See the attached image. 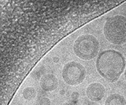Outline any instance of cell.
I'll return each instance as SVG.
<instances>
[{
  "label": "cell",
  "instance_id": "1",
  "mask_svg": "<svg viewBox=\"0 0 126 105\" xmlns=\"http://www.w3.org/2000/svg\"><path fill=\"white\" fill-rule=\"evenodd\" d=\"M125 58L116 50H103L97 56L96 68L102 77L109 82H115L125 70Z\"/></svg>",
  "mask_w": 126,
  "mask_h": 105
},
{
  "label": "cell",
  "instance_id": "2",
  "mask_svg": "<svg viewBox=\"0 0 126 105\" xmlns=\"http://www.w3.org/2000/svg\"><path fill=\"white\" fill-rule=\"evenodd\" d=\"M103 34L110 43L123 45L126 43V17L115 15L109 18L104 24Z\"/></svg>",
  "mask_w": 126,
  "mask_h": 105
},
{
  "label": "cell",
  "instance_id": "3",
  "mask_svg": "<svg viewBox=\"0 0 126 105\" xmlns=\"http://www.w3.org/2000/svg\"><path fill=\"white\" fill-rule=\"evenodd\" d=\"M99 41L92 35H82L75 40L73 50L77 56L82 60H92L98 54Z\"/></svg>",
  "mask_w": 126,
  "mask_h": 105
},
{
  "label": "cell",
  "instance_id": "4",
  "mask_svg": "<svg viewBox=\"0 0 126 105\" xmlns=\"http://www.w3.org/2000/svg\"><path fill=\"white\" fill-rule=\"evenodd\" d=\"M86 68L77 61L67 62L62 69V78L66 84L77 86L81 84L86 77Z\"/></svg>",
  "mask_w": 126,
  "mask_h": 105
},
{
  "label": "cell",
  "instance_id": "5",
  "mask_svg": "<svg viewBox=\"0 0 126 105\" xmlns=\"http://www.w3.org/2000/svg\"><path fill=\"white\" fill-rule=\"evenodd\" d=\"M87 97L91 101L99 102L103 99L105 94V88L99 82H93L87 86L86 89Z\"/></svg>",
  "mask_w": 126,
  "mask_h": 105
},
{
  "label": "cell",
  "instance_id": "6",
  "mask_svg": "<svg viewBox=\"0 0 126 105\" xmlns=\"http://www.w3.org/2000/svg\"><path fill=\"white\" fill-rule=\"evenodd\" d=\"M41 88L46 92H52L58 88V80L53 74H45L40 80Z\"/></svg>",
  "mask_w": 126,
  "mask_h": 105
},
{
  "label": "cell",
  "instance_id": "7",
  "mask_svg": "<svg viewBox=\"0 0 126 105\" xmlns=\"http://www.w3.org/2000/svg\"><path fill=\"white\" fill-rule=\"evenodd\" d=\"M104 105H126V99L121 94L113 93L106 98Z\"/></svg>",
  "mask_w": 126,
  "mask_h": 105
},
{
  "label": "cell",
  "instance_id": "8",
  "mask_svg": "<svg viewBox=\"0 0 126 105\" xmlns=\"http://www.w3.org/2000/svg\"><path fill=\"white\" fill-rule=\"evenodd\" d=\"M23 97L25 100L31 101L36 97V91L33 87H27L23 90Z\"/></svg>",
  "mask_w": 126,
  "mask_h": 105
},
{
  "label": "cell",
  "instance_id": "9",
  "mask_svg": "<svg viewBox=\"0 0 126 105\" xmlns=\"http://www.w3.org/2000/svg\"><path fill=\"white\" fill-rule=\"evenodd\" d=\"M40 105H50V100L48 98H41L39 101Z\"/></svg>",
  "mask_w": 126,
  "mask_h": 105
},
{
  "label": "cell",
  "instance_id": "10",
  "mask_svg": "<svg viewBox=\"0 0 126 105\" xmlns=\"http://www.w3.org/2000/svg\"><path fill=\"white\" fill-rule=\"evenodd\" d=\"M59 57L58 56H54L53 58H52V60H53V61L55 62V63H57V62H59Z\"/></svg>",
  "mask_w": 126,
  "mask_h": 105
},
{
  "label": "cell",
  "instance_id": "11",
  "mask_svg": "<svg viewBox=\"0 0 126 105\" xmlns=\"http://www.w3.org/2000/svg\"><path fill=\"white\" fill-rule=\"evenodd\" d=\"M125 80H126V69L125 71Z\"/></svg>",
  "mask_w": 126,
  "mask_h": 105
},
{
  "label": "cell",
  "instance_id": "12",
  "mask_svg": "<svg viewBox=\"0 0 126 105\" xmlns=\"http://www.w3.org/2000/svg\"><path fill=\"white\" fill-rule=\"evenodd\" d=\"M62 105H69L68 104H62Z\"/></svg>",
  "mask_w": 126,
  "mask_h": 105
}]
</instances>
